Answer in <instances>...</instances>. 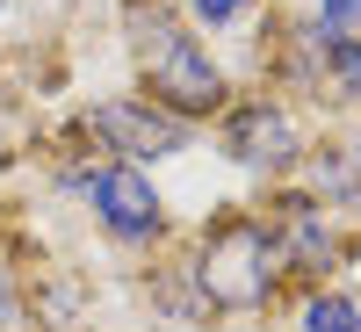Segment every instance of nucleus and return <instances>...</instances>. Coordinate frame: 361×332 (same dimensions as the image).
<instances>
[{
	"instance_id": "f257e3e1",
	"label": "nucleus",
	"mask_w": 361,
	"mask_h": 332,
	"mask_svg": "<svg viewBox=\"0 0 361 332\" xmlns=\"http://www.w3.org/2000/svg\"><path fill=\"white\" fill-rule=\"evenodd\" d=\"M123 44L145 73V102H159L180 123H209L231 109V80L195 37L188 15H173V0H123Z\"/></svg>"
},
{
	"instance_id": "f03ea898",
	"label": "nucleus",
	"mask_w": 361,
	"mask_h": 332,
	"mask_svg": "<svg viewBox=\"0 0 361 332\" xmlns=\"http://www.w3.org/2000/svg\"><path fill=\"white\" fill-rule=\"evenodd\" d=\"M180 275H188L202 318H253V311H275L289 267H282V246L260 209H224L195 231Z\"/></svg>"
},
{
	"instance_id": "7ed1b4c3",
	"label": "nucleus",
	"mask_w": 361,
	"mask_h": 332,
	"mask_svg": "<svg viewBox=\"0 0 361 332\" xmlns=\"http://www.w3.org/2000/svg\"><path fill=\"white\" fill-rule=\"evenodd\" d=\"M87 209H94V231L109 238V246H123V253H145V246H159L166 238V195L152 188V173L145 166H123V159H87L80 173V188Z\"/></svg>"
},
{
	"instance_id": "20e7f679",
	"label": "nucleus",
	"mask_w": 361,
	"mask_h": 332,
	"mask_svg": "<svg viewBox=\"0 0 361 332\" xmlns=\"http://www.w3.org/2000/svg\"><path fill=\"white\" fill-rule=\"evenodd\" d=\"M80 130L94 137L109 159H123V166H159V159H173V152L195 145V123L166 116L159 102H145V94H102V102H87Z\"/></svg>"
},
{
	"instance_id": "39448f33",
	"label": "nucleus",
	"mask_w": 361,
	"mask_h": 332,
	"mask_svg": "<svg viewBox=\"0 0 361 332\" xmlns=\"http://www.w3.org/2000/svg\"><path fill=\"white\" fill-rule=\"evenodd\" d=\"M217 137H224V152L246 166V173H260V180H282V173H296V166L311 159V145H304V130H296V116H289L282 94H246V102H231Z\"/></svg>"
},
{
	"instance_id": "423d86ee",
	"label": "nucleus",
	"mask_w": 361,
	"mask_h": 332,
	"mask_svg": "<svg viewBox=\"0 0 361 332\" xmlns=\"http://www.w3.org/2000/svg\"><path fill=\"white\" fill-rule=\"evenodd\" d=\"M260 217H267V231H275V246H282V267H289V275L325 282V275L340 267V231H333V217H325V202H318V195L289 188V195L267 202Z\"/></svg>"
},
{
	"instance_id": "0eeeda50",
	"label": "nucleus",
	"mask_w": 361,
	"mask_h": 332,
	"mask_svg": "<svg viewBox=\"0 0 361 332\" xmlns=\"http://www.w3.org/2000/svg\"><path fill=\"white\" fill-rule=\"evenodd\" d=\"M296 325L304 332H361V304L347 289H311L304 311H296Z\"/></svg>"
},
{
	"instance_id": "6e6552de",
	"label": "nucleus",
	"mask_w": 361,
	"mask_h": 332,
	"mask_svg": "<svg viewBox=\"0 0 361 332\" xmlns=\"http://www.w3.org/2000/svg\"><path fill=\"white\" fill-rule=\"evenodd\" d=\"M311 29H325V37H361V0H311Z\"/></svg>"
},
{
	"instance_id": "1a4fd4ad",
	"label": "nucleus",
	"mask_w": 361,
	"mask_h": 332,
	"mask_svg": "<svg viewBox=\"0 0 361 332\" xmlns=\"http://www.w3.org/2000/svg\"><path fill=\"white\" fill-rule=\"evenodd\" d=\"M246 8H253V0H188V22L195 29H231Z\"/></svg>"
},
{
	"instance_id": "9d476101",
	"label": "nucleus",
	"mask_w": 361,
	"mask_h": 332,
	"mask_svg": "<svg viewBox=\"0 0 361 332\" xmlns=\"http://www.w3.org/2000/svg\"><path fill=\"white\" fill-rule=\"evenodd\" d=\"M22 325V289H15V275L0 267V332H15Z\"/></svg>"
},
{
	"instance_id": "9b49d317",
	"label": "nucleus",
	"mask_w": 361,
	"mask_h": 332,
	"mask_svg": "<svg viewBox=\"0 0 361 332\" xmlns=\"http://www.w3.org/2000/svg\"><path fill=\"white\" fill-rule=\"evenodd\" d=\"M0 166H8V137H0Z\"/></svg>"
}]
</instances>
